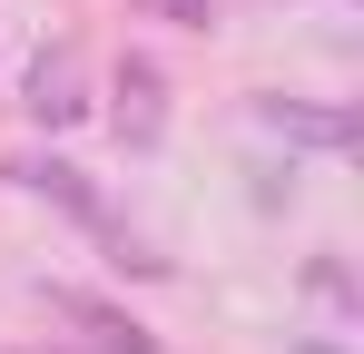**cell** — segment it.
<instances>
[{"label":"cell","instance_id":"6da1fadb","mask_svg":"<svg viewBox=\"0 0 364 354\" xmlns=\"http://www.w3.org/2000/svg\"><path fill=\"white\" fill-rule=\"evenodd\" d=\"M40 305H50L60 325H79L99 354H158V335H148L138 315H119L109 295H89V286H40Z\"/></svg>","mask_w":364,"mask_h":354},{"label":"cell","instance_id":"7a4b0ae2","mask_svg":"<svg viewBox=\"0 0 364 354\" xmlns=\"http://www.w3.org/2000/svg\"><path fill=\"white\" fill-rule=\"evenodd\" d=\"M10 177H20L30 197H50L60 217H79V227H99V236H109V207H99V187H89L79 168H60V158H20Z\"/></svg>","mask_w":364,"mask_h":354},{"label":"cell","instance_id":"3957f363","mask_svg":"<svg viewBox=\"0 0 364 354\" xmlns=\"http://www.w3.org/2000/svg\"><path fill=\"white\" fill-rule=\"evenodd\" d=\"M266 128H286L305 148H355V109H315V99H256Z\"/></svg>","mask_w":364,"mask_h":354},{"label":"cell","instance_id":"277c9868","mask_svg":"<svg viewBox=\"0 0 364 354\" xmlns=\"http://www.w3.org/2000/svg\"><path fill=\"white\" fill-rule=\"evenodd\" d=\"M119 138H128V148L158 138V69H148V59H128V69H119Z\"/></svg>","mask_w":364,"mask_h":354},{"label":"cell","instance_id":"5b68a950","mask_svg":"<svg viewBox=\"0 0 364 354\" xmlns=\"http://www.w3.org/2000/svg\"><path fill=\"white\" fill-rule=\"evenodd\" d=\"M30 109H40V118H69V109H79V59H69V50H50L40 69H30Z\"/></svg>","mask_w":364,"mask_h":354},{"label":"cell","instance_id":"8992f818","mask_svg":"<svg viewBox=\"0 0 364 354\" xmlns=\"http://www.w3.org/2000/svg\"><path fill=\"white\" fill-rule=\"evenodd\" d=\"M305 286L325 295V305H335V315H355V286H345V266H315V276H305Z\"/></svg>","mask_w":364,"mask_h":354},{"label":"cell","instance_id":"52a82bcc","mask_svg":"<svg viewBox=\"0 0 364 354\" xmlns=\"http://www.w3.org/2000/svg\"><path fill=\"white\" fill-rule=\"evenodd\" d=\"M158 10H168V20H187V30H207V20H217V0H158Z\"/></svg>","mask_w":364,"mask_h":354},{"label":"cell","instance_id":"ba28073f","mask_svg":"<svg viewBox=\"0 0 364 354\" xmlns=\"http://www.w3.org/2000/svg\"><path fill=\"white\" fill-rule=\"evenodd\" d=\"M40 354H50V345H40Z\"/></svg>","mask_w":364,"mask_h":354}]
</instances>
